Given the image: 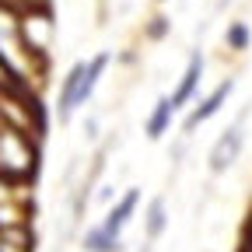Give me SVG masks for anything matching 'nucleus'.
Listing matches in <instances>:
<instances>
[{"instance_id": "f257e3e1", "label": "nucleus", "mask_w": 252, "mask_h": 252, "mask_svg": "<svg viewBox=\"0 0 252 252\" xmlns=\"http://www.w3.org/2000/svg\"><path fill=\"white\" fill-rule=\"evenodd\" d=\"M242 147H245V116H238L224 133H220L210 147V158H207V168L210 175H224L238 158H242Z\"/></svg>"}, {"instance_id": "f03ea898", "label": "nucleus", "mask_w": 252, "mask_h": 252, "mask_svg": "<svg viewBox=\"0 0 252 252\" xmlns=\"http://www.w3.org/2000/svg\"><path fill=\"white\" fill-rule=\"evenodd\" d=\"M231 91H235V77H228V81H220L210 94H203V98L196 102V109L193 112H189L186 116V123H182V130L186 133H193L196 130V126H203V123H210L220 109H224L228 105V98H231Z\"/></svg>"}, {"instance_id": "7ed1b4c3", "label": "nucleus", "mask_w": 252, "mask_h": 252, "mask_svg": "<svg viewBox=\"0 0 252 252\" xmlns=\"http://www.w3.org/2000/svg\"><path fill=\"white\" fill-rule=\"evenodd\" d=\"M200 81H203V53H193V56H189V63H186V70H182L179 88L168 94V102H172V109H175V112H179V109H186L189 102L196 98Z\"/></svg>"}, {"instance_id": "20e7f679", "label": "nucleus", "mask_w": 252, "mask_h": 252, "mask_svg": "<svg viewBox=\"0 0 252 252\" xmlns=\"http://www.w3.org/2000/svg\"><path fill=\"white\" fill-rule=\"evenodd\" d=\"M137 203H140V189H126V193H123V196L109 207V214H105V220H102V228H105L109 235L123 238L126 224H130L133 214H137Z\"/></svg>"}, {"instance_id": "39448f33", "label": "nucleus", "mask_w": 252, "mask_h": 252, "mask_svg": "<svg viewBox=\"0 0 252 252\" xmlns=\"http://www.w3.org/2000/svg\"><path fill=\"white\" fill-rule=\"evenodd\" d=\"M105 67H109V53H98L94 60H88V63H84V74H81V84H77V94H74V112H77L81 105H88V102H91V94H94V88H98V81H102Z\"/></svg>"}, {"instance_id": "423d86ee", "label": "nucleus", "mask_w": 252, "mask_h": 252, "mask_svg": "<svg viewBox=\"0 0 252 252\" xmlns=\"http://www.w3.org/2000/svg\"><path fill=\"white\" fill-rule=\"evenodd\" d=\"M172 116H175V109H172V102H168V94H161V98L154 102V109H151V116H147V137L151 140H161L165 133H168V126H172Z\"/></svg>"}, {"instance_id": "0eeeda50", "label": "nucleus", "mask_w": 252, "mask_h": 252, "mask_svg": "<svg viewBox=\"0 0 252 252\" xmlns=\"http://www.w3.org/2000/svg\"><path fill=\"white\" fill-rule=\"evenodd\" d=\"M168 228V207H165V200L158 196V200H151V207H147V217H144V231H147V242H154V238H161V231Z\"/></svg>"}, {"instance_id": "6e6552de", "label": "nucleus", "mask_w": 252, "mask_h": 252, "mask_svg": "<svg viewBox=\"0 0 252 252\" xmlns=\"http://www.w3.org/2000/svg\"><path fill=\"white\" fill-rule=\"evenodd\" d=\"M84 249H88V252H119V249H123V238L109 235L102 224H94V228H88V235H84Z\"/></svg>"}, {"instance_id": "1a4fd4ad", "label": "nucleus", "mask_w": 252, "mask_h": 252, "mask_svg": "<svg viewBox=\"0 0 252 252\" xmlns=\"http://www.w3.org/2000/svg\"><path fill=\"white\" fill-rule=\"evenodd\" d=\"M249 25L245 21H231L228 25V32H224V42H228V49H235V53H242V49H249Z\"/></svg>"}, {"instance_id": "9d476101", "label": "nucleus", "mask_w": 252, "mask_h": 252, "mask_svg": "<svg viewBox=\"0 0 252 252\" xmlns=\"http://www.w3.org/2000/svg\"><path fill=\"white\" fill-rule=\"evenodd\" d=\"M245 252H252V220H249V231H245Z\"/></svg>"}, {"instance_id": "9b49d317", "label": "nucleus", "mask_w": 252, "mask_h": 252, "mask_svg": "<svg viewBox=\"0 0 252 252\" xmlns=\"http://www.w3.org/2000/svg\"><path fill=\"white\" fill-rule=\"evenodd\" d=\"M220 4H228V0H220Z\"/></svg>"}, {"instance_id": "f8f14e48", "label": "nucleus", "mask_w": 252, "mask_h": 252, "mask_svg": "<svg viewBox=\"0 0 252 252\" xmlns=\"http://www.w3.org/2000/svg\"><path fill=\"white\" fill-rule=\"evenodd\" d=\"M0 252H4V249H0Z\"/></svg>"}]
</instances>
